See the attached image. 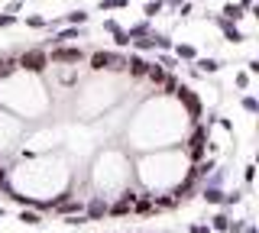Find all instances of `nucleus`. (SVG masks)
Instances as JSON below:
<instances>
[{
    "label": "nucleus",
    "mask_w": 259,
    "mask_h": 233,
    "mask_svg": "<svg viewBox=\"0 0 259 233\" xmlns=\"http://www.w3.org/2000/svg\"><path fill=\"white\" fill-rule=\"evenodd\" d=\"M214 227H217V230H227L230 223H227V217H224V214H217V217H214Z\"/></svg>",
    "instance_id": "28"
},
{
    "label": "nucleus",
    "mask_w": 259,
    "mask_h": 233,
    "mask_svg": "<svg viewBox=\"0 0 259 233\" xmlns=\"http://www.w3.org/2000/svg\"><path fill=\"white\" fill-rule=\"evenodd\" d=\"M162 7H165V4H162V0H149V4L143 7V13H146V17L152 20V17H159V10H162Z\"/></svg>",
    "instance_id": "20"
},
{
    "label": "nucleus",
    "mask_w": 259,
    "mask_h": 233,
    "mask_svg": "<svg viewBox=\"0 0 259 233\" xmlns=\"http://www.w3.org/2000/svg\"><path fill=\"white\" fill-rule=\"evenodd\" d=\"M233 84H237L240 91H249V84H253V75H246V71H237V75H233Z\"/></svg>",
    "instance_id": "19"
},
{
    "label": "nucleus",
    "mask_w": 259,
    "mask_h": 233,
    "mask_svg": "<svg viewBox=\"0 0 259 233\" xmlns=\"http://www.w3.org/2000/svg\"><path fill=\"white\" fill-rule=\"evenodd\" d=\"M88 62H91V71H113V68H123V55L117 52H107V49H97L88 55Z\"/></svg>",
    "instance_id": "3"
},
{
    "label": "nucleus",
    "mask_w": 259,
    "mask_h": 233,
    "mask_svg": "<svg viewBox=\"0 0 259 233\" xmlns=\"http://www.w3.org/2000/svg\"><path fill=\"white\" fill-rule=\"evenodd\" d=\"M172 55H175L178 62H194V59H198L194 45H172Z\"/></svg>",
    "instance_id": "11"
},
{
    "label": "nucleus",
    "mask_w": 259,
    "mask_h": 233,
    "mask_svg": "<svg viewBox=\"0 0 259 233\" xmlns=\"http://www.w3.org/2000/svg\"><path fill=\"white\" fill-rule=\"evenodd\" d=\"M16 68H20V62H16V52H10V55H0V78H10Z\"/></svg>",
    "instance_id": "10"
},
{
    "label": "nucleus",
    "mask_w": 259,
    "mask_h": 233,
    "mask_svg": "<svg viewBox=\"0 0 259 233\" xmlns=\"http://www.w3.org/2000/svg\"><path fill=\"white\" fill-rule=\"evenodd\" d=\"M253 175H256V165H246V168H243V178H246V184L253 181Z\"/></svg>",
    "instance_id": "30"
},
{
    "label": "nucleus",
    "mask_w": 259,
    "mask_h": 233,
    "mask_svg": "<svg viewBox=\"0 0 259 233\" xmlns=\"http://www.w3.org/2000/svg\"><path fill=\"white\" fill-rule=\"evenodd\" d=\"M240 107L246 110V114H259V101L253 98V94H243V98H240Z\"/></svg>",
    "instance_id": "17"
},
{
    "label": "nucleus",
    "mask_w": 259,
    "mask_h": 233,
    "mask_svg": "<svg viewBox=\"0 0 259 233\" xmlns=\"http://www.w3.org/2000/svg\"><path fill=\"white\" fill-rule=\"evenodd\" d=\"M191 233H210L207 227H191Z\"/></svg>",
    "instance_id": "32"
},
{
    "label": "nucleus",
    "mask_w": 259,
    "mask_h": 233,
    "mask_svg": "<svg viewBox=\"0 0 259 233\" xmlns=\"http://www.w3.org/2000/svg\"><path fill=\"white\" fill-rule=\"evenodd\" d=\"M175 98L182 101V107L188 110V117H194V120H201V114H204V104H201V98L191 91L188 84H178V91H175Z\"/></svg>",
    "instance_id": "4"
},
{
    "label": "nucleus",
    "mask_w": 259,
    "mask_h": 233,
    "mask_svg": "<svg viewBox=\"0 0 259 233\" xmlns=\"http://www.w3.org/2000/svg\"><path fill=\"white\" fill-rule=\"evenodd\" d=\"M156 65H162L165 71H175V68H178V59H175L172 52H159V55H156Z\"/></svg>",
    "instance_id": "15"
},
{
    "label": "nucleus",
    "mask_w": 259,
    "mask_h": 233,
    "mask_svg": "<svg viewBox=\"0 0 259 233\" xmlns=\"http://www.w3.org/2000/svg\"><path fill=\"white\" fill-rule=\"evenodd\" d=\"M243 13H246V10H243L240 4H224L221 17H224V20H230V23H237V20H243Z\"/></svg>",
    "instance_id": "12"
},
{
    "label": "nucleus",
    "mask_w": 259,
    "mask_h": 233,
    "mask_svg": "<svg viewBox=\"0 0 259 233\" xmlns=\"http://www.w3.org/2000/svg\"><path fill=\"white\" fill-rule=\"evenodd\" d=\"M221 68H224L221 59H194V71L198 75H217Z\"/></svg>",
    "instance_id": "8"
},
{
    "label": "nucleus",
    "mask_w": 259,
    "mask_h": 233,
    "mask_svg": "<svg viewBox=\"0 0 259 233\" xmlns=\"http://www.w3.org/2000/svg\"><path fill=\"white\" fill-rule=\"evenodd\" d=\"M240 7H243V10H249V7H253V0H243V4H240Z\"/></svg>",
    "instance_id": "33"
},
{
    "label": "nucleus",
    "mask_w": 259,
    "mask_h": 233,
    "mask_svg": "<svg viewBox=\"0 0 259 233\" xmlns=\"http://www.w3.org/2000/svg\"><path fill=\"white\" fill-rule=\"evenodd\" d=\"M126 36H130V39H143V36H149V23H136V26H130V29H126Z\"/></svg>",
    "instance_id": "18"
},
{
    "label": "nucleus",
    "mask_w": 259,
    "mask_h": 233,
    "mask_svg": "<svg viewBox=\"0 0 259 233\" xmlns=\"http://www.w3.org/2000/svg\"><path fill=\"white\" fill-rule=\"evenodd\" d=\"M246 75H259V59H249L246 62Z\"/></svg>",
    "instance_id": "26"
},
{
    "label": "nucleus",
    "mask_w": 259,
    "mask_h": 233,
    "mask_svg": "<svg viewBox=\"0 0 259 233\" xmlns=\"http://www.w3.org/2000/svg\"><path fill=\"white\" fill-rule=\"evenodd\" d=\"M162 4H182V0H162Z\"/></svg>",
    "instance_id": "34"
},
{
    "label": "nucleus",
    "mask_w": 259,
    "mask_h": 233,
    "mask_svg": "<svg viewBox=\"0 0 259 233\" xmlns=\"http://www.w3.org/2000/svg\"><path fill=\"white\" fill-rule=\"evenodd\" d=\"M146 78H149V84H162V81H165V68H162V65H156V62H149V71H146Z\"/></svg>",
    "instance_id": "13"
},
{
    "label": "nucleus",
    "mask_w": 259,
    "mask_h": 233,
    "mask_svg": "<svg viewBox=\"0 0 259 233\" xmlns=\"http://www.w3.org/2000/svg\"><path fill=\"white\" fill-rule=\"evenodd\" d=\"M16 62H20L23 71H32V75H42L46 65H49V52L42 49V45H36V49H26L16 55Z\"/></svg>",
    "instance_id": "2"
},
{
    "label": "nucleus",
    "mask_w": 259,
    "mask_h": 233,
    "mask_svg": "<svg viewBox=\"0 0 259 233\" xmlns=\"http://www.w3.org/2000/svg\"><path fill=\"white\" fill-rule=\"evenodd\" d=\"M130 42H133V49H136V52H149V49H152V39H149V36H143V39H130Z\"/></svg>",
    "instance_id": "21"
},
{
    "label": "nucleus",
    "mask_w": 259,
    "mask_h": 233,
    "mask_svg": "<svg viewBox=\"0 0 259 233\" xmlns=\"http://www.w3.org/2000/svg\"><path fill=\"white\" fill-rule=\"evenodd\" d=\"M104 29H107V33H120V23L117 20H104Z\"/></svg>",
    "instance_id": "27"
},
{
    "label": "nucleus",
    "mask_w": 259,
    "mask_h": 233,
    "mask_svg": "<svg viewBox=\"0 0 259 233\" xmlns=\"http://www.w3.org/2000/svg\"><path fill=\"white\" fill-rule=\"evenodd\" d=\"M214 23H217V26H221V33H224V39H227V42H233V45H240V42H243V39H246V36H243V33H240V29H237V23H230V20H224V17H217Z\"/></svg>",
    "instance_id": "6"
},
{
    "label": "nucleus",
    "mask_w": 259,
    "mask_h": 233,
    "mask_svg": "<svg viewBox=\"0 0 259 233\" xmlns=\"http://www.w3.org/2000/svg\"><path fill=\"white\" fill-rule=\"evenodd\" d=\"M123 68H126L133 78H146V71H149V62H146L143 55H130V59L123 62Z\"/></svg>",
    "instance_id": "7"
},
{
    "label": "nucleus",
    "mask_w": 259,
    "mask_h": 233,
    "mask_svg": "<svg viewBox=\"0 0 259 233\" xmlns=\"http://www.w3.org/2000/svg\"><path fill=\"white\" fill-rule=\"evenodd\" d=\"M191 10H194L191 4H178V13H182V17H191Z\"/></svg>",
    "instance_id": "31"
},
{
    "label": "nucleus",
    "mask_w": 259,
    "mask_h": 233,
    "mask_svg": "<svg viewBox=\"0 0 259 233\" xmlns=\"http://www.w3.org/2000/svg\"><path fill=\"white\" fill-rule=\"evenodd\" d=\"M207 143H210V130H207L204 123H198V126H194V133L188 136V143H185L191 162H201V159L207 156Z\"/></svg>",
    "instance_id": "1"
},
{
    "label": "nucleus",
    "mask_w": 259,
    "mask_h": 233,
    "mask_svg": "<svg viewBox=\"0 0 259 233\" xmlns=\"http://www.w3.org/2000/svg\"><path fill=\"white\" fill-rule=\"evenodd\" d=\"M13 23H16L13 13H0V29H4V26H13Z\"/></svg>",
    "instance_id": "25"
},
{
    "label": "nucleus",
    "mask_w": 259,
    "mask_h": 233,
    "mask_svg": "<svg viewBox=\"0 0 259 233\" xmlns=\"http://www.w3.org/2000/svg\"><path fill=\"white\" fill-rule=\"evenodd\" d=\"M0 168H7V165H4V162H0Z\"/></svg>",
    "instance_id": "35"
},
{
    "label": "nucleus",
    "mask_w": 259,
    "mask_h": 233,
    "mask_svg": "<svg viewBox=\"0 0 259 233\" xmlns=\"http://www.w3.org/2000/svg\"><path fill=\"white\" fill-rule=\"evenodd\" d=\"M20 220H23V223H39V220H42V217H39L36 211H26V207H23V214H20Z\"/></svg>",
    "instance_id": "23"
},
{
    "label": "nucleus",
    "mask_w": 259,
    "mask_h": 233,
    "mask_svg": "<svg viewBox=\"0 0 259 233\" xmlns=\"http://www.w3.org/2000/svg\"><path fill=\"white\" fill-rule=\"evenodd\" d=\"M201 198H204L207 204H221V201H224V191H221V188H207V184H204V191H201Z\"/></svg>",
    "instance_id": "16"
},
{
    "label": "nucleus",
    "mask_w": 259,
    "mask_h": 233,
    "mask_svg": "<svg viewBox=\"0 0 259 233\" xmlns=\"http://www.w3.org/2000/svg\"><path fill=\"white\" fill-rule=\"evenodd\" d=\"M84 52L81 45H55L52 55H49V65H68V62H81Z\"/></svg>",
    "instance_id": "5"
},
{
    "label": "nucleus",
    "mask_w": 259,
    "mask_h": 233,
    "mask_svg": "<svg viewBox=\"0 0 259 233\" xmlns=\"http://www.w3.org/2000/svg\"><path fill=\"white\" fill-rule=\"evenodd\" d=\"M20 7H23V0H10V4H7V10H4V13H13V17H16V10H20Z\"/></svg>",
    "instance_id": "29"
},
{
    "label": "nucleus",
    "mask_w": 259,
    "mask_h": 233,
    "mask_svg": "<svg viewBox=\"0 0 259 233\" xmlns=\"http://www.w3.org/2000/svg\"><path fill=\"white\" fill-rule=\"evenodd\" d=\"M130 0H101V10H123Z\"/></svg>",
    "instance_id": "22"
},
{
    "label": "nucleus",
    "mask_w": 259,
    "mask_h": 233,
    "mask_svg": "<svg viewBox=\"0 0 259 233\" xmlns=\"http://www.w3.org/2000/svg\"><path fill=\"white\" fill-rule=\"evenodd\" d=\"M26 26H32V29H42V26H46V17H29V20H26Z\"/></svg>",
    "instance_id": "24"
},
{
    "label": "nucleus",
    "mask_w": 259,
    "mask_h": 233,
    "mask_svg": "<svg viewBox=\"0 0 259 233\" xmlns=\"http://www.w3.org/2000/svg\"><path fill=\"white\" fill-rule=\"evenodd\" d=\"M71 39H81V29H78V26H65V29H59V33L52 36V45H68Z\"/></svg>",
    "instance_id": "9"
},
{
    "label": "nucleus",
    "mask_w": 259,
    "mask_h": 233,
    "mask_svg": "<svg viewBox=\"0 0 259 233\" xmlns=\"http://www.w3.org/2000/svg\"><path fill=\"white\" fill-rule=\"evenodd\" d=\"M65 26H84V23H88V13L84 10H71V13H65Z\"/></svg>",
    "instance_id": "14"
}]
</instances>
